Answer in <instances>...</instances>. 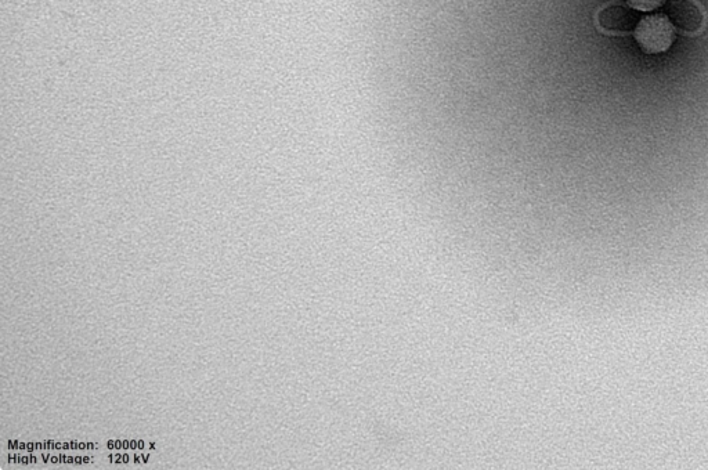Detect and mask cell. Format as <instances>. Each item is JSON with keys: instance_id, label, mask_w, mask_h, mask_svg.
I'll use <instances>...</instances> for the list:
<instances>
[{"instance_id": "obj_1", "label": "cell", "mask_w": 708, "mask_h": 470, "mask_svg": "<svg viewBox=\"0 0 708 470\" xmlns=\"http://www.w3.org/2000/svg\"><path fill=\"white\" fill-rule=\"evenodd\" d=\"M634 36L646 53L667 52L674 42V25L663 14L644 17L635 27Z\"/></svg>"}, {"instance_id": "obj_2", "label": "cell", "mask_w": 708, "mask_h": 470, "mask_svg": "<svg viewBox=\"0 0 708 470\" xmlns=\"http://www.w3.org/2000/svg\"><path fill=\"white\" fill-rule=\"evenodd\" d=\"M667 17L684 34H695L703 27V12L695 0H670Z\"/></svg>"}, {"instance_id": "obj_3", "label": "cell", "mask_w": 708, "mask_h": 470, "mask_svg": "<svg viewBox=\"0 0 708 470\" xmlns=\"http://www.w3.org/2000/svg\"><path fill=\"white\" fill-rule=\"evenodd\" d=\"M599 28L609 34H626L637 27V17L621 2L609 3L598 13Z\"/></svg>"}, {"instance_id": "obj_4", "label": "cell", "mask_w": 708, "mask_h": 470, "mask_svg": "<svg viewBox=\"0 0 708 470\" xmlns=\"http://www.w3.org/2000/svg\"><path fill=\"white\" fill-rule=\"evenodd\" d=\"M664 0H628V5L638 12H652L663 5Z\"/></svg>"}]
</instances>
